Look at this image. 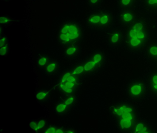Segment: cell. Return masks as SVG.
Segmentation results:
<instances>
[{
  "mask_svg": "<svg viewBox=\"0 0 157 133\" xmlns=\"http://www.w3.org/2000/svg\"><path fill=\"white\" fill-rule=\"evenodd\" d=\"M149 37L148 25L145 19L137 18L134 20L127 32L126 42L132 50L142 48Z\"/></svg>",
  "mask_w": 157,
  "mask_h": 133,
  "instance_id": "obj_1",
  "label": "cell"
},
{
  "mask_svg": "<svg viewBox=\"0 0 157 133\" xmlns=\"http://www.w3.org/2000/svg\"><path fill=\"white\" fill-rule=\"evenodd\" d=\"M113 113L123 130L130 129L136 120V114L133 107L127 104H122L113 108Z\"/></svg>",
  "mask_w": 157,
  "mask_h": 133,
  "instance_id": "obj_2",
  "label": "cell"
},
{
  "mask_svg": "<svg viewBox=\"0 0 157 133\" xmlns=\"http://www.w3.org/2000/svg\"><path fill=\"white\" fill-rule=\"evenodd\" d=\"M80 26L75 22H68L62 26L59 31V38L64 45L72 44L81 38Z\"/></svg>",
  "mask_w": 157,
  "mask_h": 133,
  "instance_id": "obj_3",
  "label": "cell"
},
{
  "mask_svg": "<svg viewBox=\"0 0 157 133\" xmlns=\"http://www.w3.org/2000/svg\"><path fill=\"white\" fill-rule=\"evenodd\" d=\"M145 86L142 82H134L131 84L128 90V93L130 96L137 98L142 96L145 92Z\"/></svg>",
  "mask_w": 157,
  "mask_h": 133,
  "instance_id": "obj_4",
  "label": "cell"
},
{
  "mask_svg": "<svg viewBox=\"0 0 157 133\" xmlns=\"http://www.w3.org/2000/svg\"><path fill=\"white\" fill-rule=\"evenodd\" d=\"M103 10L94 12L90 15L88 19L89 25L94 28L99 29L101 22Z\"/></svg>",
  "mask_w": 157,
  "mask_h": 133,
  "instance_id": "obj_5",
  "label": "cell"
},
{
  "mask_svg": "<svg viewBox=\"0 0 157 133\" xmlns=\"http://www.w3.org/2000/svg\"><path fill=\"white\" fill-rule=\"evenodd\" d=\"M123 35L122 32L118 30H113L109 35V41L113 46L119 45L122 41Z\"/></svg>",
  "mask_w": 157,
  "mask_h": 133,
  "instance_id": "obj_6",
  "label": "cell"
},
{
  "mask_svg": "<svg viewBox=\"0 0 157 133\" xmlns=\"http://www.w3.org/2000/svg\"><path fill=\"white\" fill-rule=\"evenodd\" d=\"M119 19L124 24H130L135 20V13L133 11L126 10L120 14Z\"/></svg>",
  "mask_w": 157,
  "mask_h": 133,
  "instance_id": "obj_7",
  "label": "cell"
},
{
  "mask_svg": "<svg viewBox=\"0 0 157 133\" xmlns=\"http://www.w3.org/2000/svg\"><path fill=\"white\" fill-rule=\"evenodd\" d=\"M143 4L149 12L157 13V0H143Z\"/></svg>",
  "mask_w": 157,
  "mask_h": 133,
  "instance_id": "obj_8",
  "label": "cell"
},
{
  "mask_svg": "<svg viewBox=\"0 0 157 133\" xmlns=\"http://www.w3.org/2000/svg\"><path fill=\"white\" fill-rule=\"evenodd\" d=\"M134 132L136 133H149L147 127L142 123H137L134 128Z\"/></svg>",
  "mask_w": 157,
  "mask_h": 133,
  "instance_id": "obj_9",
  "label": "cell"
},
{
  "mask_svg": "<svg viewBox=\"0 0 157 133\" xmlns=\"http://www.w3.org/2000/svg\"><path fill=\"white\" fill-rule=\"evenodd\" d=\"M119 8L122 10H127L135 3V0H118Z\"/></svg>",
  "mask_w": 157,
  "mask_h": 133,
  "instance_id": "obj_10",
  "label": "cell"
},
{
  "mask_svg": "<svg viewBox=\"0 0 157 133\" xmlns=\"http://www.w3.org/2000/svg\"><path fill=\"white\" fill-rule=\"evenodd\" d=\"M147 51L150 55L154 58H157V43H152L147 48Z\"/></svg>",
  "mask_w": 157,
  "mask_h": 133,
  "instance_id": "obj_11",
  "label": "cell"
},
{
  "mask_svg": "<svg viewBox=\"0 0 157 133\" xmlns=\"http://www.w3.org/2000/svg\"><path fill=\"white\" fill-rule=\"evenodd\" d=\"M99 64V63L95 62L93 59L91 61H89L84 65V69L85 71H89L92 70L97 65Z\"/></svg>",
  "mask_w": 157,
  "mask_h": 133,
  "instance_id": "obj_12",
  "label": "cell"
},
{
  "mask_svg": "<svg viewBox=\"0 0 157 133\" xmlns=\"http://www.w3.org/2000/svg\"><path fill=\"white\" fill-rule=\"evenodd\" d=\"M150 84L151 88L154 91L157 92V73L154 74L151 76V78Z\"/></svg>",
  "mask_w": 157,
  "mask_h": 133,
  "instance_id": "obj_13",
  "label": "cell"
},
{
  "mask_svg": "<svg viewBox=\"0 0 157 133\" xmlns=\"http://www.w3.org/2000/svg\"><path fill=\"white\" fill-rule=\"evenodd\" d=\"M77 50H78V49H77V47L74 46H71L67 49L66 51V54L67 55L71 56V55H73V54H75L77 52Z\"/></svg>",
  "mask_w": 157,
  "mask_h": 133,
  "instance_id": "obj_14",
  "label": "cell"
},
{
  "mask_svg": "<svg viewBox=\"0 0 157 133\" xmlns=\"http://www.w3.org/2000/svg\"><path fill=\"white\" fill-rule=\"evenodd\" d=\"M67 105H66L65 103L59 104L56 108V111L58 113L63 112L67 109Z\"/></svg>",
  "mask_w": 157,
  "mask_h": 133,
  "instance_id": "obj_15",
  "label": "cell"
},
{
  "mask_svg": "<svg viewBox=\"0 0 157 133\" xmlns=\"http://www.w3.org/2000/svg\"><path fill=\"white\" fill-rule=\"evenodd\" d=\"M56 68V65L55 63H51L47 66V71L48 73H52L54 72Z\"/></svg>",
  "mask_w": 157,
  "mask_h": 133,
  "instance_id": "obj_16",
  "label": "cell"
},
{
  "mask_svg": "<svg viewBox=\"0 0 157 133\" xmlns=\"http://www.w3.org/2000/svg\"><path fill=\"white\" fill-rule=\"evenodd\" d=\"M84 71V66H80L77 67V68L73 71V72H72V75H79V74L82 73Z\"/></svg>",
  "mask_w": 157,
  "mask_h": 133,
  "instance_id": "obj_17",
  "label": "cell"
},
{
  "mask_svg": "<svg viewBox=\"0 0 157 133\" xmlns=\"http://www.w3.org/2000/svg\"><path fill=\"white\" fill-rule=\"evenodd\" d=\"M60 88L63 90V91H65L66 93L70 94V93H71L73 92V90H72V89L67 87L65 86L64 83H61L60 85Z\"/></svg>",
  "mask_w": 157,
  "mask_h": 133,
  "instance_id": "obj_18",
  "label": "cell"
},
{
  "mask_svg": "<svg viewBox=\"0 0 157 133\" xmlns=\"http://www.w3.org/2000/svg\"><path fill=\"white\" fill-rule=\"evenodd\" d=\"M93 59L94 60L95 62L100 63L101 62L102 60L103 55L100 53L96 54L94 55L93 57Z\"/></svg>",
  "mask_w": 157,
  "mask_h": 133,
  "instance_id": "obj_19",
  "label": "cell"
},
{
  "mask_svg": "<svg viewBox=\"0 0 157 133\" xmlns=\"http://www.w3.org/2000/svg\"><path fill=\"white\" fill-rule=\"evenodd\" d=\"M48 92H40L37 93L36 95V98L37 99L39 100H42L44 99L47 96Z\"/></svg>",
  "mask_w": 157,
  "mask_h": 133,
  "instance_id": "obj_20",
  "label": "cell"
},
{
  "mask_svg": "<svg viewBox=\"0 0 157 133\" xmlns=\"http://www.w3.org/2000/svg\"><path fill=\"white\" fill-rule=\"evenodd\" d=\"M8 49H9V47H8V45H7V44L1 47V49H0V54H1V55H2V56L5 55L8 52Z\"/></svg>",
  "mask_w": 157,
  "mask_h": 133,
  "instance_id": "obj_21",
  "label": "cell"
},
{
  "mask_svg": "<svg viewBox=\"0 0 157 133\" xmlns=\"http://www.w3.org/2000/svg\"><path fill=\"white\" fill-rule=\"evenodd\" d=\"M101 0H88L89 4L92 6H97L100 4Z\"/></svg>",
  "mask_w": 157,
  "mask_h": 133,
  "instance_id": "obj_22",
  "label": "cell"
},
{
  "mask_svg": "<svg viewBox=\"0 0 157 133\" xmlns=\"http://www.w3.org/2000/svg\"><path fill=\"white\" fill-rule=\"evenodd\" d=\"M47 62L48 59L46 57H42L39 59V61H38V64L40 66H44L46 64Z\"/></svg>",
  "mask_w": 157,
  "mask_h": 133,
  "instance_id": "obj_23",
  "label": "cell"
},
{
  "mask_svg": "<svg viewBox=\"0 0 157 133\" xmlns=\"http://www.w3.org/2000/svg\"><path fill=\"white\" fill-rule=\"evenodd\" d=\"M0 22L1 24H6L9 23L11 21L10 19L9 18L5 16H1L0 18Z\"/></svg>",
  "mask_w": 157,
  "mask_h": 133,
  "instance_id": "obj_24",
  "label": "cell"
},
{
  "mask_svg": "<svg viewBox=\"0 0 157 133\" xmlns=\"http://www.w3.org/2000/svg\"><path fill=\"white\" fill-rule=\"evenodd\" d=\"M30 126L32 128V129L34 130V131H37V130H38V125L36 122H30Z\"/></svg>",
  "mask_w": 157,
  "mask_h": 133,
  "instance_id": "obj_25",
  "label": "cell"
},
{
  "mask_svg": "<svg viewBox=\"0 0 157 133\" xmlns=\"http://www.w3.org/2000/svg\"><path fill=\"white\" fill-rule=\"evenodd\" d=\"M71 75H72V73H69V72L66 73V74L63 76V78H62V80H61V83H65V82H67L68 78L69 76H70Z\"/></svg>",
  "mask_w": 157,
  "mask_h": 133,
  "instance_id": "obj_26",
  "label": "cell"
},
{
  "mask_svg": "<svg viewBox=\"0 0 157 133\" xmlns=\"http://www.w3.org/2000/svg\"><path fill=\"white\" fill-rule=\"evenodd\" d=\"M45 125V121L44 120H42L38 122L37 125H38V130L42 129L44 127Z\"/></svg>",
  "mask_w": 157,
  "mask_h": 133,
  "instance_id": "obj_27",
  "label": "cell"
},
{
  "mask_svg": "<svg viewBox=\"0 0 157 133\" xmlns=\"http://www.w3.org/2000/svg\"><path fill=\"white\" fill-rule=\"evenodd\" d=\"M65 86L69 88L73 89L74 87L75 86V83H73V82H65Z\"/></svg>",
  "mask_w": 157,
  "mask_h": 133,
  "instance_id": "obj_28",
  "label": "cell"
},
{
  "mask_svg": "<svg viewBox=\"0 0 157 133\" xmlns=\"http://www.w3.org/2000/svg\"><path fill=\"white\" fill-rule=\"evenodd\" d=\"M74 97H71L69 98L65 102V104L67 105H70L74 101Z\"/></svg>",
  "mask_w": 157,
  "mask_h": 133,
  "instance_id": "obj_29",
  "label": "cell"
},
{
  "mask_svg": "<svg viewBox=\"0 0 157 133\" xmlns=\"http://www.w3.org/2000/svg\"><path fill=\"white\" fill-rule=\"evenodd\" d=\"M67 81L68 82H73V83H76L77 81V79L75 77L73 76L72 75H70L69 76L68 78L67 79Z\"/></svg>",
  "mask_w": 157,
  "mask_h": 133,
  "instance_id": "obj_30",
  "label": "cell"
},
{
  "mask_svg": "<svg viewBox=\"0 0 157 133\" xmlns=\"http://www.w3.org/2000/svg\"><path fill=\"white\" fill-rule=\"evenodd\" d=\"M6 41H7L6 37H3V38H1V40H0V47H2L5 45Z\"/></svg>",
  "mask_w": 157,
  "mask_h": 133,
  "instance_id": "obj_31",
  "label": "cell"
},
{
  "mask_svg": "<svg viewBox=\"0 0 157 133\" xmlns=\"http://www.w3.org/2000/svg\"><path fill=\"white\" fill-rule=\"evenodd\" d=\"M56 128L54 127H50L49 128H48L46 131H45L46 133H56Z\"/></svg>",
  "mask_w": 157,
  "mask_h": 133,
  "instance_id": "obj_32",
  "label": "cell"
},
{
  "mask_svg": "<svg viewBox=\"0 0 157 133\" xmlns=\"http://www.w3.org/2000/svg\"><path fill=\"white\" fill-rule=\"evenodd\" d=\"M64 133V131L62 130V129H60V128H58V129H57L56 130V133Z\"/></svg>",
  "mask_w": 157,
  "mask_h": 133,
  "instance_id": "obj_33",
  "label": "cell"
},
{
  "mask_svg": "<svg viewBox=\"0 0 157 133\" xmlns=\"http://www.w3.org/2000/svg\"><path fill=\"white\" fill-rule=\"evenodd\" d=\"M67 132V133H74V131H67V132Z\"/></svg>",
  "mask_w": 157,
  "mask_h": 133,
  "instance_id": "obj_34",
  "label": "cell"
}]
</instances>
